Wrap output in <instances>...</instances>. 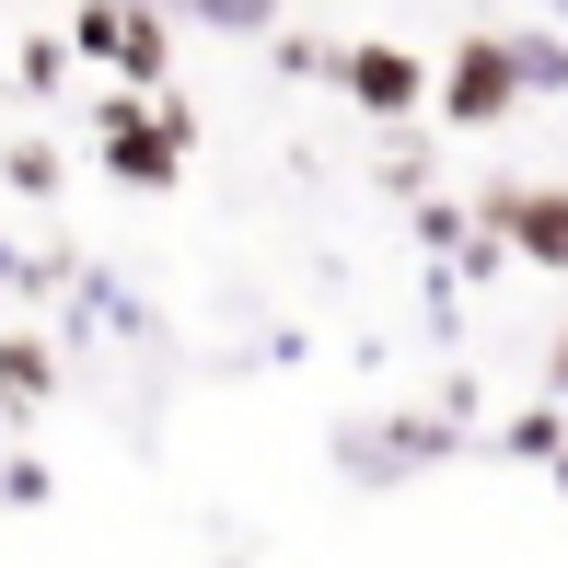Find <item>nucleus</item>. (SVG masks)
Wrapping results in <instances>:
<instances>
[{
  "label": "nucleus",
  "instance_id": "8",
  "mask_svg": "<svg viewBox=\"0 0 568 568\" xmlns=\"http://www.w3.org/2000/svg\"><path fill=\"white\" fill-rule=\"evenodd\" d=\"M0 395H47V348H12V359H0Z\"/></svg>",
  "mask_w": 568,
  "mask_h": 568
},
{
  "label": "nucleus",
  "instance_id": "5",
  "mask_svg": "<svg viewBox=\"0 0 568 568\" xmlns=\"http://www.w3.org/2000/svg\"><path fill=\"white\" fill-rule=\"evenodd\" d=\"M348 93H359V105H372V116H406V105H418V93H429V70L418 59H406V47H348Z\"/></svg>",
  "mask_w": 568,
  "mask_h": 568
},
{
  "label": "nucleus",
  "instance_id": "6",
  "mask_svg": "<svg viewBox=\"0 0 568 568\" xmlns=\"http://www.w3.org/2000/svg\"><path fill=\"white\" fill-rule=\"evenodd\" d=\"M510 70H523V93H568V47L557 36H510Z\"/></svg>",
  "mask_w": 568,
  "mask_h": 568
},
{
  "label": "nucleus",
  "instance_id": "4",
  "mask_svg": "<svg viewBox=\"0 0 568 568\" xmlns=\"http://www.w3.org/2000/svg\"><path fill=\"white\" fill-rule=\"evenodd\" d=\"M487 221H499L534 267H568V186H499V197H487Z\"/></svg>",
  "mask_w": 568,
  "mask_h": 568
},
{
  "label": "nucleus",
  "instance_id": "7",
  "mask_svg": "<svg viewBox=\"0 0 568 568\" xmlns=\"http://www.w3.org/2000/svg\"><path fill=\"white\" fill-rule=\"evenodd\" d=\"M186 12H197V23H221V36H267L278 0H186Z\"/></svg>",
  "mask_w": 568,
  "mask_h": 568
},
{
  "label": "nucleus",
  "instance_id": "1",
  "mask_svg": "<svg viewBox=\"0 0 568 568\" xmlns=\"http://www.w3.org/2000/svg\"><path fill=\"white\" fill-rule=\"evenodd\" d=\"M510 105H523V70H510V36H464L442 59V116L453 128H499Z\"/></svg>",
  "mask_w": 568,
  "mask_h": 568
},
{
  "label": "nucleus",
  "instance_id": "2",
  "mask_svg": "<svg viewBox=\"0 0 568 568\" xmlns=\"http://www.w3.org/2000/svg\"><path fill=\"white\" fill-rule=\"evenodd\" d=\"M174 151H186V105H174V93H163V105H105V163L128 174V186H174Z\"/></svg>",
  "mask_w": 568,
  "mask_h": 568
},
{
  "label": "nucleus",
  "instance_id": "3",
  "mask_svg": "<svg viewBox=\"0 0 568 568\" xmlns=\"http://www.w3.org/2000/svg\"><path fill=\"white\" fill-rule=\"evenodd\" d=\"M82 47L116 59L128 82H163V12L151 0H82Z\"/></svg>",
  "mask_w": 568,
  "mask_h": 568
}]
</instances>
